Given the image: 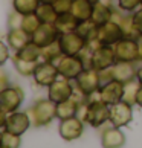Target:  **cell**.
<instances>
[{
	"label": "cell",
	"mask_w": 142,
	"mask_h": 148,
	"mask_svg": "<svg viewBox=\"0 0 142 148\" xmlns=\"http://www.w3.org/2000/svg\"><path fill=\"white\" fill-rule=\"evenodd\" d=\"M141 5H142V0H141Z\"/></svg>",
	"instance_id": "obj_47"
},
{
	"label": "cell",
	"mask_w": 142,
	"mask_h": 148,
	"mask_svg": "<svg viewBox=\"0 0 142 148\" xmlns=\"http://www.w3.org/2000/svg\"><path fill=\"white\" fill-rule=\"evenodd\" d=\"M21 144L20 136L11 133L8 130H2V148H19Z\"/></svg>",
	"instance_id": "obj_32"
},
{
	"label": "cell",
	"mask_w": 142,
	"mask_h": 148,
	"mask_svg": "<svg viewBox=\"0 0 142 148\" xmlns=\"http://www.w3.org/2000/svg\"><path fill=\"white\" fill-rule=\"evenodd\" d=\"M98 72H99V83H101V87H102V86H106L107 83H110V81L115 79L113 72H112V67L102 69V70H98Z\"/></svg>",
	"instance_id": "obj_37"
},
{
	"label": "cell",
	"mask_w": 142,
	"mask_h": 148,
	"mask_svg": "<svg viewBox=\"0 0 142 148\" xmlns=\"http://www.w3.org/2000/svg\"><path fill=\"white\" fill-rule=\"evenodd\" d=\"M90 2H92V3H98L99 0H90Z\"/></svg>",
	"instance_id": "obj_46"
},
{
	"label": "cell",
	"mask_w": 142,
	"mask_h": 148,
	"mask_svg": "<svg viewBox=\"0 0 142 148\" xmlns=\"http://www.w3.org/2000/svg\"><path fill=\"white\" fill-rule=\"evenodd\" d=\"M60 136L66 140V142H73L78 138H81L84 133V121L80 119L78 116L67 118L60 121Z\"/></svg>",
	"instance_id": "obj_10"
},
{
	"label": "cell",
	"mask_w": 142,
	"mask_h": 148,
	"mask_svg": "<svg viewBox=\"0 0 142 148\" xmlns=\"http://www.w3.org/2000/svg\"><path fill=\"white\" fill-rule=\"evenodd\" d=\"M110 121V106L102 99H90L86 108V124L92 127H102L106 122Z\"/></svg>",
	"instance_id": "obj_2"
},
{
	"label": "cell",
	"mask_w": 142,
	"mask_h": 148,
	"mask_svg": "<svg viewBox=\"0 0 142 148\" xmlns=\"http://www.w3.org/2000/svg\"><path fill=\"white\" fill-rule=\"evenodd\" d=\"M141 81L138 78H133L127 81V83H124V95H122V101L132 104L134 106L136 104V96H138V92L141 89Z\"/></svg>",
	"instance_id": "obj_27"
},
{
	"label": "cell",
	"mask_w": 142,
	"mask_h": 148,
	"mask_svg": "<svg viewBox=\"0 0 142 148\" xmlns=\"http://www.w3.org/2000/svg\"><path fill=\"white\" fill-rule=\"evenodd\" d=\"M112 72L115 79L121 81V83H127V81L136 78L138 67L132 61H116L112 66Z\"/></svg>",
	"instance_id": "obj_19"
},
{
	"label": "cell",
	"mask_w": 142,
	"mask_h": 148,
	"mask_svg": "<svg viewBox=\"0 0 142 148\" xmlns=\"http://www.w3.org/2000/svg\"><path fill=\"white\" fill-rule=\"evenodd\" d=\"M64 55L61 51V46H60V41H54L51 45H47L45 47H41V60L45 61H51V63H57L60 58Z\"/></svg>",
	"instance_id": "obj_28"
},
{
	"label": "cell",
	"mask_w": 142,
	"mask_h": 148,
	"mask_svg": "<svg viewBox=\"0 0 142 148\" xmlns=\"http://www.w3.org/2000/svg\"><path fill=\"white\" fill-rule=\"evenodd\" d=\"M58 41H60V46H61L63 53H66V55H78L87 45L86 40L76 31L66 32V34H60Z\"/></svg>",
	"instance_id": "obj_12"
},
{
	"label": "cell",
	"mask_w": 142,
	"mask_h": 148,
	"mask_svg": "<svg viewBox=\"0 0 142 148\" xmlns=\"http://www.w3.org/2000/svg\"><path fill=\"white\" fill-rule=\"evenodd\" d=\"M115 53H116L118 61H139V51H138V41L132 37H122L119 41L113 45Z\"/></svg>",
	"instance_id": "obj_7"
},
{
	"label": "cell",
	"mask_w": 142,
	"mask_h": 148,
	"mask_svg": "<svg viewBox=\"0 0 142 148\" xmlns=\"http://www.w3.org/2000/svg\"><path fill=\"white\" fill-rule=\"evenodd\" d=\"M92 11H93V3L90 0H73L70 12L80 21H84V20H90Z\"/></svg>",
	"instance_id": "obj_24"
},
{
	"label": "cell",
	"mask_w": 142,
	"mask_h": 148,
	"mask_svg": "<svg viewBox=\"0 0 142 148\" xmlns=\"http://www.w3.org/2000/svg\"><path fill=\"white\" fill-rule=\"evenodd\" d=\"M133 119V107L132 104L119 101L116 104L110 106V122L115 127H125L132 122Z\"/></svg>",
	"instance_id": "obj_11"
},
{
	"label": "cell",
	"mask_w": 142,
	"mask_h": 148,
	"mask_svg": "<svg viewBox=\"0 0 142 148\" xmlns=\"http://www.w3.org/2000/svg\"><path fill=\"white\" fill-rule=\"evenodd\" d=\"M136 41H138V51H139V61H142V34H139L136 37Z\"/></svg>",
	"instance_id": "obj_40"
},
{
	"label": "cell",
	"mask_w": 142,
	"mask_h": 148,
	"mask_svg": "<svg viewBox=\"0 0 142 148\" xmlns=\"http://www.w3.org/2000/svg\"><path fill=\"white\" fill-rule=\"evenodd\" d=\"M54 25H55V28L58 29L60 34H66V32L76 31V28L80 25V20L72 12H64V14H58Z\"/></svg>",
	"instance_id": "obj_20"
},
{
	"label": "cell",
	"mask_w": 142,
	"mask_h": 148,
	"mask_svg": "<svg viewBox=\"0 0 142 148\" xmlns=\"http://www.w3.org/2000/svg\"><path fill=\"white\" fill-rule=\"evenodd\" d=\"M136 106H139L142 108V86H141V89L138 92V96H136Z\"/></svg>",
	"instance_id": "obj_41"
},
{
	"label": "cell",
	"mask_w": 142,
	"mask_h": 148,
	"mask_svg": "<svg viewBox=\"0 0 142 148\" xmlns=\"http://www.w3.org/2000/svg\"><path fill=\"white\" fill-rule=\"evenodd\" d=\"M99 98L108 106H113L119 101H122V95H124V83L118 79H113L110 83H107L106 86L99 87Z\"/></svg>",
	"instance_id": "obj_16"
},
{
	"label": "cell",
	"mask_w": 142,
	"mask_h": 148,
	"mask_svg": "<svg viewBox=\"0 0 142 148\" xmlns=\"http://www.w3.org/2000/svg\"><path fill=\"white\" fill-rule=\"evenodd\" d=\"M35 14L38 15V18L41 20V23H55V20L58 17V14H57V11L54 9L52 3H45V2H41L38 5Z\"/></svg>",
	"instance_id": "obj_29"
},
{
	"label": "cell",
	"mask_w": 142,
	"mask_h": 148,
	"mask_svg": "<svg viewBox=\"0 0 142 148\" xmlns=\"http://www.w3.org/2000/svg\"><path fill=\"white\" fill-rule=\"evenodd\" d=\"M98 31H99V26H98L93 20H84L80 21L76 32L86 40V43H92V41H98Z\"/></svg>",
	"instance_id": "obj_23"
},
{
	"label": "cell",
	"mask_w": 142,
	"mask_h": 148,
	"mask_svg": "<svg viewBox=\"0 0 142 148\" xmlns=\"http://www.w3.org/2000/svg\"><path fill=\"white\" fill-rule=\"evenodd\" d=\"M29 127H32V124H31L29 114L26 113V112L15 110L12 113H8L5 130H8V131H11V133H15V134L21 136L23 133H26V131L29 130Z\"/></svg>",
	"instance_id": "obj_13"
},
{
	"label": "cell",
	"mask_w": 142,
	"mask_h": 148,
	"mask_svg": "<svg viewBox=\"0 0 142 148\" xmlns=\"http://www.w3.org/2000/svg\"><path fill=\"white\" fill-rule=\"evenodd\" d=\"M31 41H32V35L29 32H26L23 28H12V29H9L8 34H6V43L14 52L23 49Z\"/></svg>",
	"instance_id": "obj_18"
},
{
	"label": "cell",
	"mask_w": 142,
	"mask_h": 148,
	"mask_svg": "<svg viewBox=\"0 0 142 148\" xmlns=\"http://www.w3.org/2000/svg\"><path fill=\"white\" fill-rule=\"evenodd\" d=\"M21 20H23V14L14 11V12L9 15V20H8L9 29H12V28H21Z\"/></svg>",
	"instance_id": "obj_36"
},
{
	"label": "cell",
	"mask_w": 142,
	"mask_h": 148,
	"mask_svg": "<svg viewBox=\"0 0 142 148\" xmlns=\"http://www.w3.org/2000/svg\"><path fill=\"white\" fill-rule=\"evenodd\" d=\"M23 101H25V92L21 90V87L8 86L5 89H0V108L6 113L19 110Z\"/></svg>",
	"instance_id": "obj_4"
},
{
	"label": "cell",
	"mask_w": 142,
	"mask_h": 148,
	"mask_svg": "<svg viewBox=\"0 0 142 148\" xmlns=\"http://www.w3.org/2000/svg\"><path fill=\"white\" fill-rule=\"evenodd\" d=\"M116 53H115V47L112 45H98L93 47L92 52V67L96 70L108 69L116 63Z\"/></svg>",
	"instance_id": "obj_5"
},
{
	"label": "cell",
	"mask_w": 142,
	"mask_h": 148,
	"mask_svg": "<svg viewBox=\"0 0 142 148\" xmlns=\"http://www.w3.org/2000/svg\"><path fill=\"white\" fill-rule=\"evenodd\" d=\"M141 5V0H116V8H119L124 12H133Z\"/></svg>",
	"instance_id": "obj_33"
},
{
	"label": "cell",
	"mask_w": 142,
	"mask_h": 148,
	"mask_svg": "<svg viewBox=\"0 0 142 148\" xmlns=\"http://www.w3.org/2000/svg\"><path fill=\"white\" fill-rule=\"evenodd\" d=\"M73 81V84L78 87L81 92H84L87 96H90L92 93H95L99 90L101 83H99V72L93 67H86L83 72L76 76Z\"/></svg>",
	"instance_id": "obj_6"
},
{
	"label": "cell",
	"mask_w": 142,
	"mask_h": 148,
	"mask_svg": "<svg viewBox=\"0 0 142 148\" xmlns=\"http://www.w3.org/2000/svg\"><path fill=\"white\" fill-rule=\"evenodd\" d=\"M40 25H41V20L38 18V15L35 12L23 15V20H21V28H23L26 32H29L31 35L38 29V26H40Z\"/></svg>",
	"instance_id": "obj_31"
},
{
	"label": "cell",
	"mask_w": 142,
	"mask_h": 148,
	"mask_svg": "<svg viewBox=\"0 0 142 148\" xmlns=\"http://www.w3.org/2000/svg\"><path fill=\"white\" fill-rule=\"evenodd\" d=\"M41 3V0H12V8L20 14H32L35 12L38 5Z\"/></svg>",
	"instance_id": "obj_30"
},
{
	"label": "cell",
	"mask_w": 142,
	"mask_h": 148,
	"mask_svg": "<svg viewBox=\"0 0 142 148\" xmlns=\"http://www.w3.org/2000/svg\"><path fill=\"white\" fill-rule=\"evenodd\" d=\"M73 93V81L63 78V76H58V78L54 81V83L47 87V98L52 99L54 102H61L66 101L72 96Z\"/></svg>",
	"instance_id": "obj_9"
},
{
	"label": "cell",
	"mask_w": 142,
	"mask_h": 148,
	"mask_svg": "<svg viewBox=\"0 0 142 148\" xmlns=\"http://www.w3.org/2000/svg\"><path fill=\"white\" fill-rule=\"evenodd\" d=\"M73 5V0H54L52 6L57 11V14H64V12H70Z\"/></svg>",
	"instance_id": "obj_34"
},
{
	"label": "cell",
	"mask_w": 142,
	"mask_h": 148,
	"mask_svg": "<svg viewBox=\"0 0 142 148\" xmlns=\"http://www.w3.org/2000/svg\"><path fill=\"white\" fill-rule=\"evenodd\" d=\"M12 63H14V67L15 70L21 75V76H32L37 69V64L40 61H28V60H23V58H19L17 55H12Z\"/></svg>",
	"instance_id": "obj_26"
},
{
	"label": "cell",
	"mask_w": 142,
	"mask_h": 148,
	"mask_svg": "<svg viewBox=\"0 0 142 148\" xmlns=\"http://www.w3.org/2000/svg\"><path fill=\"white\" fill-rule=\"evenodd\" d=\"M15 55L19 58L28 60V61H41V47L38 45H35L34 41H31L23 49L15 52Z\"/></svg>",
	"instance_id": "obj_25"
},
{
	"label": "cell",
	"mask_w": 142,
	"mask_h": 148,
	"mask_svg": "<svg viewBox=\"0 0 142 148\" xmlns=\"http://www.w3.org/2000/svg\"><path fill=\"white\" fill-rule=\"evenodd\" d=\"M29 119L32 127H46L54 121V118H57V102H54L52 99H40L35 104L28 108Z\"/></svg>",
	"instance_id": "obj_1"
},
{
	"label": "cell",
	"mask_w": 142,
	"mask_h": 148,
	"mask_svg": "<svg viewBox=\"0 0 142 148\" xmlns=\"http://www.w3.org/2000/svg\"><path fill=\"white\" fill-rule=\"evenodd\" d=\"M124 37L122 28L118 21L110 20L107 23L99 26V31H98V41L101 45H115L116 41H119Z\"/></svg>",
	"instance_id": "obj_14"
},
{
	"label": "cell",
	"mask_w": 142,
	"mask_h": 148,
	"mask_svg": "<svg viewBox=\"0 0 142 148\" xmlns=\"http://www.w3.org/2000/svg\"><path fill=\"white\" fill-rule=\"evenodd\" d=\"M136 78H138L141 81V84H142V66L141 67H138V73H136Z\"/></svg>",
	"instance_id": "obj_42"
},
{
	"label": "cell",
	"mask_w": 142,
	"mask_h": 148,
	"mask_svg": "<svg viewBox=\"0 0 142 148\" xmlns=\"http://www.w3.org/2000/svg\"><path fill=\"white\" fill-rule=\"evenodd\" d=\"M6 118H8V113L0 108V130H5V125H6Z\"/></svg>",
	"instance_id": "obj_39"
},
{
	"label": "cell",
	"mask_w": 142,
	"mask_h": 148,
	"mask_svg": "<svg viewBox=\"0 0 142 148\" xmlns=\"http://www.w3.org/2000/svg\"><path fill=\"white\" fill-rule=\"evenodd\" d=\"M0 148H2V130H0Z\"/></svg>",
	"instance_id": "obj_45"
},
{
	"label": "cell",
	"mask_w": 142,
	"mask_h": 148,
	"mask_svg": "<svg viewBox=\"0 0 142 148\" xmlns=\"http://www.w3.org/2000/svg\"><path fill=\"white\" fill-rule=\"evenodd\" d=\"M99 2L101 3H104V5H107V6H115V5H113V0H99Z\"/></svg>",
	"instance_id": "obj_43"
},
{
	"label": "cell",
	"mask_w": 142,
	"mask_h": 148,
	"mask_svg": "<svg viewBox=\"0 0 142 148\" xmlns=\"http://www.w3.org/2000/svg\"><path fill=\"white\" fill-rule=\"evenodd\" d=\"M133 15V26L138 34H142V6H139L136 11L132 12Z\"/></svg>",
	"instance_id": "obj_35"
},
{
	"label": "cell",
	"mask_w": 142,
	"mask_h": 148,
	"mask_svg": "<svg viewBox=\"0 0 142 148\" xmlns=\"http://www.w3.org/2000/svg\"><path fill=\"white\" fill-rule=\"evenodd\" d=\"M113 9L112 6H107V5L98 2V3H93V11H92V17L90 20H93L98 26L107 23L110 21L112 17H113Z\"/></svg>",
	"instance_id": "obj_22"
},
{
	"label": "cell",
	"mask_w": 142,
	"mask_h": 148,
	"mask_svg": "<svg viewBox=\"0 0 142 148\" xmlns=\"http://www.w3.org/2000/svg\"><path fill=\"white\" fill-rule=\"evenodd\" d=\"M81 104L76 102L72 96L66 101H61L57 104V118L61 121V119H67V118H73L78 114V108H80Z\"/></svg>",
	"instance_id": "obj_21"
},
{
	"label": "cell",
	"mask_w": 142,
	"mask_h": 148,
	"mask_svg": "<svg viewBox=\"0 0 142 148\" xmlns=\"http://www.w3.org/2000/svg\"><path fill=\"white\" fill-rule=\"evenodd\" d=\"M9 49L11 47L8 46V43L0 40V67L9 60Z\"/></svg>",
	"instance_id": "obj_38"
},
{
	"label": "cell",
	"mask_w": 142,
	"mask_h": 148,
	"mask_svg": "<svg viewBox=\"0 0 142 148\" xmlns=\"http://www.w3.org/2000/svg\"><path fill=\"white\" fill-rule=\"evenodd\" d=\"M60 38V32L54 23H41L38 29L32 34V41L40 47H45Z\"/></svg>",
	"instance_id": "obj_15"
},
{
	"label": "cell",
	"mask_w": 142,
	"mask_h": 148,
	"mask_svg": "<svg viewBox=\"0 0 142 148\" xmlns=\"http://www.w3.org/2000/svg\"><path fill=\"white\" fill-rule=\"evenodd\" d=\"M58 76H60V73H58L57 64L41 60V61L37 64V69H35L34 75H32V78H34L37 86H40V87H49V86L54 83V81L58 78Z\"/></svg>",
	"instance_id": "obj_8"
},
{
	"label": "cell",
	"mask_w": 142,
	"mask_h": 148,
	"mask_svg": "<svg viewBox=\"0 0 142 148\" xmlns=\"http://www.w3.org/2000/svg\"><path fill=\"white\" fill-rule=\"evenodd\" d=\"M55 64H57L60 76L67 78V79H75L86 69V64L80 55H66L64 53Z\"/></svg>",
	"instance_id": "obj_3"
},
{
	"label": "cell",
	"mask_w": 142,
	"mask_h": 148,
	"mask_svg": "<svg viewBox=\"0 0 142 148\" xmlns=\"http://www.w3.org/2000/svg\"><path fill=\"white\" fill-rule=\"evenodd\" d=\"M41 2H45V3H52L54 0H41Z\"/></svg>",
	"instance_id": "obj_44"
},
{
	"label": "cell",
	"mask_w": 142,
	"mask_h": 148,
	"mask_svg": "<svg viewBox=\"0 0 142 148\" xmlns=\"http://www.w3.org/2000/svg\"><path fill=\"white\" fill-rule=\"evenodd\" d=\"M125 144V134L122 133L121 127H112L106 128L101 134V145L104 148H121Z\"/></svg>",
	"instance_id": "obj_17"
}]
</instances>
